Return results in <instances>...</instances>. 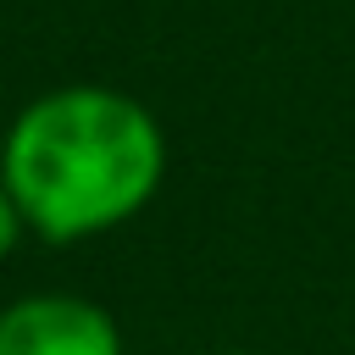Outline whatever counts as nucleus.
<instances>
[{
    "label": "nucleus",
    "instance_id": "nucleus-1",
    "mask_svg": "<svg viewBox=\"0 0 355 355\" xmlns=\"http://www.w3.org/2000/svg\"><path fill=\"white\" fill-rule=\"evenodd\" d=\"M166 178L155 111L111 83L33 94L0 139V183L44 244H89L133 222Z\"/></svg>",
    "mask_w": 355,
    "mask_h": 355
},
{
    "label": "nucleus",
    "instance_id": "nucleus-2",
    "mask_svg": "<svg viewBox=\"0 0 355 355\" xmlns=\"http://www.w3.org/2000/svg\"><path fill=\"white\" fill-rule=\"evenodd\" d=\"M0 355H128L116 316L67 288H33L0 305Z\"/></svg>",
    "mask_w": 355,
    "mask_h": 355
},
{
    "label": "nucleus",
    "instance_id": "nucleus-3",
    "mask_svg": "<svg viewBox=\"0 0 355 355\" xmlns=\"http://www.w3.org/2000/svg\"><path fill=\"white\" fill-rule=\"evenodd\" d=\"M22 233H28V222H22V211H17V200H11V189L0 183V261L22 244Z\"/></svg>",
    "mask_w": 355,
    "mask_h": 355
},
{
    "label": "nucleus",
    "instance_id": "nucleus-4",
    "mask_svg": "<svg viewBox=\"0 0 355 355\" xmlns=\"http://www.w3.org/2000/svg\"><path fill=\"white\" fill-rule=\"evenodd\" d=\"M216 355H266V349H216Z\"/></svg>",
    "mask_w": 355,
    "mask_h": 355
}]
</instances>
